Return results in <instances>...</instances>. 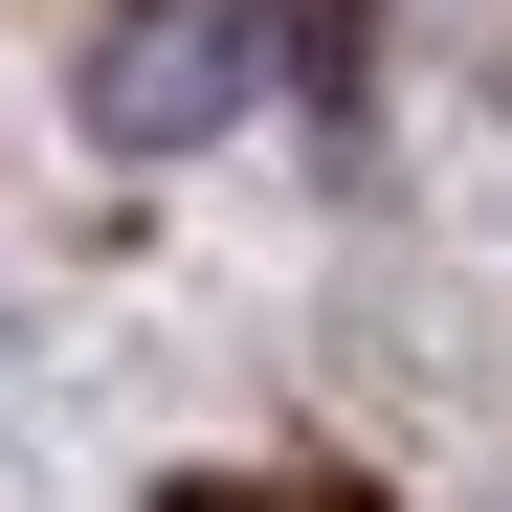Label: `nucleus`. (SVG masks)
Returning a JSON list of instances; mask_svg holds the SVG:
<instances>
[{"label": "nucleus", "mask_w": 512, "mask_h": 512, "mask_svg": "<svg viewBox=\"0 0 512 512\" xmlns=\"http://www.w3.org/2000/svg\"><path fill=\"white\" fill-rule=\"evenodd\" d=\"M268 45H290V0H134V23L90 45V134L112 156H179V134H223L245 90H268Z\"/></svg>", "instance_id": "f257e3e1"}]
</instances>
